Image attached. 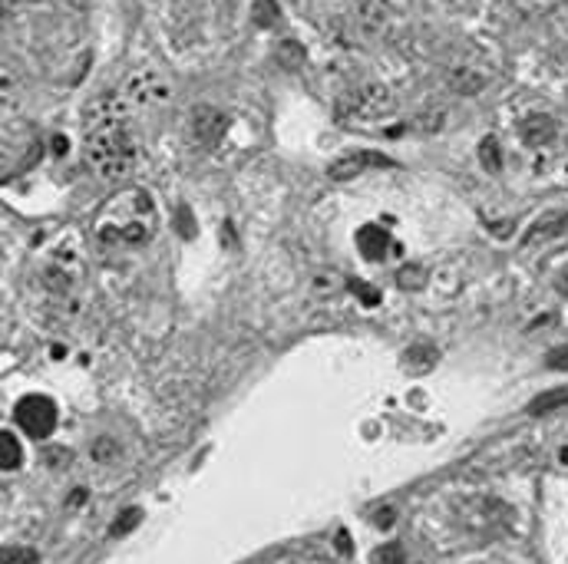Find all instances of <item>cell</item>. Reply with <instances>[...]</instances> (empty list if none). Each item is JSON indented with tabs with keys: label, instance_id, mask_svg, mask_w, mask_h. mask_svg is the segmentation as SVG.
I'll list each match as a JSON object with an SVG mask.
<instances>
[{
	"label": "cell",
	"instance_id": "cell-1",
	"mask_svg": "<svg viewBox=\"0 0 568 564\" xmlns=\"http://www.w3.org/2000/svg\"><path fill=\"white\" fill-rule=\"evenodd\" d=\"M86 159L103 178L126 175L135 162L133 135L126 129V103L116 96H100L90 109Z\"/></svg>",
	"mask_w": 568,
	"mask_h": 564
},
{
	"label": "cell",
	"instance_id": "cell-2",
	"mask_svg": "<svg viewBox=\"0 0 568 564\" xmlns=\"http://www.w3.org/2000/svg\"><path fill=\"white\" fill-rule=\"evenodd\" d=\"M152 231H155V205L142 188L120 192L96 222V241L103 248H142Z\"/></svg>",
	"mask_w": 568,
	"mask_h": 564
},
{
	"label": "cell",
	"instance_id": "cell-3",
	"mask_svg": "<svg viewBox=\"0 0 568 564\" xmlns=\"http://www.w3.org/2000/svg\"><path fill=\"white\" fill-rule=\"evenodd\" d=\"M17 426L23 429V436L30 439H50L53 429H57V406L50 396H40V393H30L17 402Z\"/></svg>",
	"mask_w": 568,
	"mask_h": 564
},
{
	"label": "cell",
	"instance_id": "cell-4",
	"mask_svg": "<svg viewBox=\"0 0 568 564\" xmlns=\"http://www.w3.org/2000/svg\"><path fill=\"white\" fill-rule=\"evenodd\" d=\"M126 99L135 106H155L169 99V83L159 79L155 73H135L126 83Z\"/></svg>",
	"mask_w": 568,
	"mask_h": 564
},
{
	"label": "cell",
	"instance_id": "cell-5",
	"mask_svg": "<svg viewBox=\"0 0 568 564\" xmlns=\"http://www.w3.org/2000/svg\"><path fill=\"white\" fill-rule=\"evenodd\" d=\"M225 122L228 119L215 109V106H195L192 113V135L202 146H218L225 135Z\"/></svg>",
	"mask_w": 568,
	"mask_h": 564
},
{
	"label": "cell",
	"instance_id": "cell-6",
	"mask_svg": "<svg viewBox=\"0 0 568 564\" xmlns=\"http://www.w3.org/2000/svg\"><path fill=\"white\" fill-rule=\"evenodd\" d=\"M357 248L363 257H370V261H380V257H387L397 244L390 241V231L387 228H380V224H363L357 231Z\"/></svg>",
	"mask_w": 568,
	"mask_h": 564
},
{
	"label": "cell",
	"instance_id": "cell-7",
	"mask_svg": "<svg viewBox=\"0 0 568 564\" xmlns=\"http://www.w3.org/2000/svg\"><path fill=\"white\" fill-rule=\"evenodd\" d=\"M370 165H390L387 159H377L370 152H350V155H341L337 162H330L328 175L334 182H347V178H357L363 168H370Z\"/></svg>",
	"mask_w": 568,
	"mask_h": 564
},
{
	"label": "cell",
	"instance_id": "cell-8",
	"mask_svg": "<svg viewBox=\"0 0 568 564\" xmlns=\"http://www.w3.org/2000/svg\"><path fill=\"white\" fill-rule=\"evenodd\" d=\"M50 261H53V264H60V267H66L70 274H76V278H79V271H83L79 237H76V235H63L60 241H57V248L50 251Z\"/></svg>",
	"mask_w": 568,
	"mask_h": 564
},
{
	"label": "cell",
	"instance_id": "cell-9",
	"mask_svg": "<svg viewBox=\"0 0 568 564\" xmlns=\"http://www.w3.org/2000/svg\"><path fill=\"white\" fill-rule=\"evenodd\" d=\"M387 106H390L387 93H384L380 86H367V89H360V93L350 96V109L360 113V116H377V113H384Z\"/></svg>",
	"mask_w": 568,
	"mask_h": 564
},
{
	"label": "cell",
	"instance_id": "cell-10",
	"mask_svg": "<svg viewBox=\"0 0 568 564\" xmlns=\"http://www.w3.org/2000/svg\"><path fill=\"white\" fill-rule=\"evenodd\" d=\"M23 465V443L17 432L0 429V472H17Z\"/></svg>",
	"mask_w": 568,
	"mask_h": 564
},
{
	"label": "cell",
	"instance_id": "cell-11",
	"mask_svg": "<svg viewBox=\"0 0 568 564\" xmlns=\"http://www.w3.org/2000/svg\"><path fill=\"white\" fill-rule=\"evenodd\" d=\"M522 139L529 146H545L555 139V119L552 116H529L522 122Z\"/></svg>",
	"mask_w": 568,
	"mask_h": 564
},
{
	"label": "cell",
	"instance_id": "cell-12",
	"mask_svg": "<svg viewBox=\"0 0 568 564\" xmlns=\"http://www.w3.org/2000/svg\"><path fill=\"white\" fill-rule=\"evenodd\" d=\"M565 402H568V389H549V393H542V396H536V400L529 402V413L549 416V413H555V409H562Z\"/></svg>",
	"mask_w": 568,
	"mask_h": 564
},
{
	"label": "cell",
	"instance_id": "cell-13",
	"mask_svg": "<svg viewBox=\"0 0 568 564\" xmlns=\"http://www.w3.org/2000/svg\"><path fill=\"white\" fill-rule=\"evenodd\" d=\"M568 228V215H549V218H542V222L532 224V231L525 241H542V237H552V235H562Z\"/></svg>",
	"mask_w": 568,
	"mask_h": 564
},
{
	"label": "cell",
	"instance_id": "cell-14",
	"mask_svg": "<svg viewBox=\"0 0 568 564\" xmlns=\"http://www.w3.org/2000/svg\"><path fill=\"white\" fill-rule=\"evenodd\" d=\"M90 456H93L96 462H100V465H109V462L120 459V443H116L113 436H100V439L93 443Z\"/></svg>",
	"mask_w": 568,
	"mask_h": 564
},
{
	"label": "cell",
	"instance_id": "cell-15",
	"mask_svg": "<svg viewBox=\"0 0 568 564\" xmlns=\"http://www.w3.org/2000/svg\"><path fill=\"white\" fill-rule=\"evenodd\" d=\"M479 159H482V165H486V172H502V152H499V142H495L493 135L482 139V146H479Z\"/></svg>",
	"mask_w": 568,
	"mask_h": 564
},
{
	"label": "cell",
	"instance_id": "cell-16",
	"mask_svg": "<svg viewBox=\"0 0 568 564\" xmlns=\"http://www.w3.org/2000/svg\"><path fill=\"white\" fill-rule=\"evenodd\" d=\"M278 63H281L284 70H298L301 63H304V46L294 43V40H284L278 46Z\"/></svg>",
	"mask_w": 568,
	"mask_h": 564
},
{
	"label": "cell",
	"instance_id": "cell-17",
	"mask_svg": "<svg viewBox=\"0 0 568 564\" xmlns=\"http://www.w3.org/2000/svg\"><path fill=\"white\" fill-rule=\"evenodd\" d=\"M453 89L463 93V96H473V93L482 89V76L473 73V70H456V73H453Z\"/></svg>",
	"mask_w": 568,
	"mask_h": 564
},
{
	"label": "cell",
	"instance_id": "cell-18",
	"mask_svg": "<svg viewBox=\"0 0 568 564\" xmlns=\"http://www.w3.org/2000/svg\"><path fill=\"white\" fill-rule=\"evenodd\" d=\"M397 284L406 287V291H417V287L426 284V271H423L419 264H404L400 271H397Z\"/></svg>",
	"mask_w": 568,
	"mask_h": 564
},
{
	"label": "cell",
	"instance_id": "cell-19",
	"mask_svg": "<svg viewBox=\"0 0 568 564\" xmlns=\"http://www.w3.org/2000/svg\"><path fill=\"white\" fill-rule=\"evenodd\" d=\"M252 20L258 27H271V23L278 20V3H274V0H254Z\"/></svg>",
	"mask_w": 568,
	"mask_h": 564
},
{
	"label": "cell",
	"instance_id": "cell-20",
	"mask_svg": "<svg viewBox=\"0 0 568 564\" xmlns=\"http://www.w3.org/2000/svg\"><path fill=\"white\" fill-rule=\"evenodd\" d=\"M350 291L357 294V300L363 304V307H377V304H380V291L370 287L367 281H357V278H354V281H350Z\"/></svg>",
	"mask_w": 568,
	"mask_h": 564
},
{
	"label": "cell",
	"instance_id": "cell-21",
	"mask_svg": "<svg viewBox=\"0 0 568 564\" xmlns=\"http://www.w3.org/2000/svg\"><path fill=\"white\" fill-rule=\"evenodd\" d=\"M139 518H142V512L139 508H129V512H122L120 518H116V525H113V538H122V534H129L139 525Z\"/></svg>",
	"mask_w": 568,
	"mask_h": 564
},
{
	"label": "cell",
	"instance_id": "cell-22",
	"mask_svg": "<svg viewBox=\"0 0 568 564\" xmlns=\"http://www.w3.org/2000/svg\"><path fill=\"white\" fill-rule=\"evenodd\" d=\"M176 231H179L182 237H189L195 231V218H192V211L182 205V208H176Z\"/></svg>",
	"mask_w": 568,
	"mask_h": 564
},
{
	"label": "cell",
	"instance_id": "cell-23",
	"mask_svg": "<svg viewBox=\"0 0 568 564\" xmlns=\"http://www.w3.org/2000/svg\"><path fill=\"white\" fill-rule=\"evenodd\" d=\"M377 564H404V551L397 548V545H384V548L377 551Z\"/></svg>",
	"mask_w": 568,
	"mask_h": 564
},
{
	"label": "cell",
	"instance_id": "cell-24",
	"mask_svg": "<svg viewBox=\"0 0 568 564\" xmlns=\"http://www.w3.org/2000/svg\"><path fill=\"white\" fill-rule=\"evenodd\" d=\"M433 356H436L433 347H413V350L406 353V363H430Z\"/></svg>",
	"mask_w": 568,
	"mask_h": 564
},
{
	"label": "cell",
	"instance_id": "cell-25",
	"mask_svg": "<svg viewBox=\"0 0 568 564\" xmlns=\"http://www.w3.org/2000/svg\"><path fill=\"white\" fill-rule=\"evenodd\" d=\"M549 367L552 370H568V347H555L549 353Z\"/></svg>",
	"mask_w": 568,
	"mask_h": 564
},
{
	"label": "cell",
	"instance_id": "cell-26",
	"mask_svg": "<svg viewBox=\"0 0 568 564\" xmlns=\"http://www.w3.org/2000/svg\"><path fill=\"white\" fill-rule=\"evenodd\" d=\"M70 152V139L66 135H53V155H66Z\"/></svg>",
	"mask_w": 568,
	"mask_h": 564
},
{
	"label": "cell",
	"instance_id": "cell-27",
	"mask_svg": "<svg viewBox=\"0 0 568 564\" xmlns=\"http://www.w3.org/2000/svg\"><path fill=\"white\" fill-rule=\"evenodd\" d=\"M377 525H380V528H390V525H393V508H380V512H377Z\"/></svg>",
	"mask_w": 568,
	"mask_h": 564
},
{
	"label": "cell",
	"instance_id": "cell-28",
	"mask_svg": "<svg viewBox=\"0 0 568 564\" xmlns=\"http://www.w3.org/2000/svg\"><path fill=\"white\" fill-rule=\"evenodd\" d=\"M337 551H350V538H347V532H337Z\"/></svg>",
	"mask_w": 568,
	"mask_h": 564
},
{
	"label": "cell",
	"instance_id": "cell-29",
	"mask_svg": "<svg viewBox=\"0 0 568 564\" xmlns=\"http://www.w3.org/2000/svg\"><path fill=\"white\" fill-rule=\"evenodd\" d=\"M86 495H90L86 489H73V498H70V505H83V502H86Z\"/></svg>",
	"mask_w": 568,
	"mask_h": 564
},
{
	"label": "cell",
	"instance_id": "cell-30",
	"mask_svg": "<svg viewBox=\"0 0 568 564\" xmlns=\"http://www.w3.org/2000/svg\"><path fill=\"white\" fill-rule=\"evenodd\" d=\"M50 356H53V360H63V356H66V347H63V343H53V347H50Z\"/></svg>",
	"mask_w": 568,
	"mask_h": 564
},
{
	"label": "cell",
	"instance_id": "cell-31",
	"mask_svg": "<svg viewBox=\"0 0 568 564\" xmlns=\"http://www.w3.org/2000/svg\"><path fill=\"white\" fill-rule=\"evenodd\" d=\"M558 459H562V462H565V465H568V445H565V449H562V452H558Z\"/></svg>",
	"mask_w": 568,
	"mask_h": 564
}]
</instances>
